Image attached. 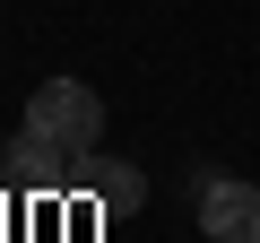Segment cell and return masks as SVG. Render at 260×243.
Here are the masks:
<instances>
[{"label":"cell","mask_w":260,"mask_h":243,"mask_svg":"<svg viewBox=\"0 0 260 243\" xmlns=\"http://www.w3.org/2000/svg\"><path fill=\"white\" fill-rule=\"evenodd\" d=\"M70 183H87L104 208H139V191H148L130 165H113V157H95V148H87V157H70Z\"/></svg>","instance_id":"obj_3"},{"label":"cell","mask_w":260,"mask_h":243,"mask_svg":"<svg viewBox=\"0 0 260 243\" xmlns=\"http://www.w3.org/2000/svg\"><path fill=\"white\" fill-rule=\"evenodd\" d=\"M200 226H208V243H260V183L200 174Z\"/></svg>","instance_id":"obj_2"},{"label":"cell","mask_w":260,"mask_h":243,"mask_svg":"<svg viewBox=\"0 0 260 243\" xmlns=\"http://www.w3.org/2000/svg\"><path fill=\"white\" fill-rule=\"evenodd\" d=\"M26 131H35L44 148H61V157H87V148L104 139V96H95L87 78H44V87L26 96Z\"/></svg>","instance_id":"obj_1"}]
</instances>
